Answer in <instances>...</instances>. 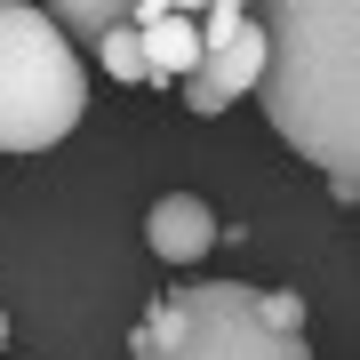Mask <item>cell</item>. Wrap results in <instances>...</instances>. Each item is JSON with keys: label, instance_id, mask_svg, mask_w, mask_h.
Here are the masks:
<instances>
[{"label": "cell", "instance_id": "3957f363", "mask_svg": "<svg viewBox=\"0 0 360 360\" xmlns=\"http://www.w3.org/2000/svg\"><path fill=\"white\" fill-rule=\"evenodd\" d=\"M89 112V72L65 32L25 0H0V153H49Z\"/></svg>", "mask_w": 360, "mask_h": 360}, {"label": "cell", "instance_id": "8fae6325", "mask_svg": "<svg viewBox=\"0 0 360 360\" xmlns=\"http://www.w3.org/2000/svg\"><path fill=\"white\" fill-rule=\"evenodd\" d=\"M0 352H8V304H0Z\"/></svg>", "mask_w": 360, "mask_h": 360}, {"label": "cell", "instance_id": "52a82bcc", "mask_svg": "<svg viewBox=\"0 0 360 360\" xmlns=\"http://www.w3.org/2000/svg\"><path fill=\"white\" fill-rule=\"evenodd\" d=\"M56 32H65V49L80 56V49H96L112 25H129V8H112V0H56V8H40Z\"/></svg>", "mask_w": 360, "mask_h": 360}, {"label": "cell", "instance_id": "9c48e42d", "mask_svg": "<svg viewBox=\"0 0 360 360\" xmlns=\"http://www.w3.org/2000/svg\"><path fill=\"white\" fill-rule=\"evenodd\" d=\"M193 16H200V25H193V32H200V49H224V40L248 25V8H240V0H217V8H193Z\"/></svg>", "mask_w": 360, "mask_h": 360}, {"label": "cell", "instance_id": "30bf717a", "mask_svg": "<svg viewBox=\"0 0 360 360\" xmlns=\"http://www.w3.org/2000/svg\"><path fill=\"white\" fill-rule=\"evenodd\" d=\"M264 321L288 328V336H304V296H296V288H264Z\"/></svg>", "mask_w": 360, "mask_h": 360}, {"label": "cell", "instance_id": "6da1fadb", "mask_svg": "<svg viewBox=\"0 0 360 360\" xmlns=\"http://www.w3.org/2000/svg\"><path fill=\"white\" fill-rule=\"evenodd\" d=\"M264 25V72L257 112L296 160L328 176L336 200H360V8L352 0H272Z\"/></svg>", "mask_w": 360, "mask_h": 360}, {"label": "cell", "instance_id": "ba28073f", "mask_svg": "<svg viewBox=\"0 0 360 360\" xmlns=\"http://www.w3.org/2000/svg\"><path fill=\"white\" fill-rule=\"evenodd\" d=\"M96 65L120 80V89H144V80H153V65H144V40H136V8H129V25H112L96 40Z\"/></svg>", "mask_w": 360, "mask_h": 360}, {"label": "cell", "instance_id": "7a4b0ae2", "mask_svg": "<svg viewBox=\"0 0 360 360\" xmlns=\"http://www.w3.org/2000/svg\"><path fill=\"white\" fill-rule=\"evenodd\" d=\"M129 360H312V345L272 328L264 288L248 281H176L144 304Z\"/></svg>", "mask_w": 360, "mask_h": 360}, {"label": "cell", "instance_id": "5b68a950", "mask_svg": "<svg viewBox=\"0 0 360 360\" xmlns=\"http://www.w3.org/2000/svg\"><path fill=\"white\" fill-rule=\"evenodd\" d=\"M144 248H153L160 264H200L208 248H217V208H208L200 193H168V200H153L144 208Z\"/></svg>", "mask_w": 360, "mask_h": 360}, {"label": "cell", "instance_id": "277c9868", "mask_svg": "<svg viewBox=\"0 0 360 360\" xmlns=\"http://www.w3.org/2000/svg\"><path fill=\"white\" fill-rule=\"evenodd\" d=\"M257 72H264V25H257V8H248V25L232 32L224 49H200V72L184 80V112L217 120L224 104H240L248 89H257Z\"/></svg>", "mask_w": 360, "mask_h": 360}, {"label": "cell", "instance_id": "8992f818", "mask_svg": "<svg viewBox=\"0 0 360 360\" xmlns=\"http://www.w3.org/2000/svg\"><path fill=\"white\" fill-rule=\"evenodd\" d=\"M136 40H144V65L153 80H193L200 72V32H193V8H160V0H144L136 8Z\"/></svg>", "mask_w": 360, "mask_h": 360}]
</instances>
